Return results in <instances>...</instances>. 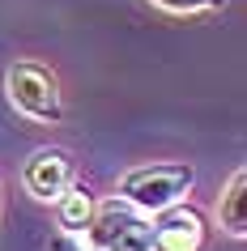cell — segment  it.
<instances>
[{"instance_id":"obj_1","label":"cell","mask_w":247,"mask_h":251,"mask_svg":"<svg viewBox=\"0 0 247 251\" xmlns=\"http://www.w3.org/2000/svg\"><path fill=\"white\" fill-rule=\"evenodd\" d=\"M196 183V171L188 162H145V166H132L128 175H119V200L132 204L137 213H158L175 209Z\"/></svg>"},{"instance_id":"obj_2","label":"cell","mask_w":247,"mask_h":251,"mask_svg":"<svg viewBox=\"0 0 247 251\" xmlns=\"http://www.w3.org/2000/svg\"><path fill=\"white\" fill-rule=\"evenodd\" d=\"M4 94H9V102H13L26 119H34V124H55V119H64L60 81H55L52 68L34 64V60H17V64L4 73Z\"/></svg>"},{"instance_id":"obj_3","label":"cell","mask_w":247,"mask_h":251,"mask_svg":"<svg viewBox=\"0 0 247 251\" xmlns=\"http://www.w3.org/2000/svg\"><path fill=\"white\" fill-rule=\"evenodd\" d=\"M85 243L94 251H149L154 247V222L124 200H111L85 222Z\"/></svg>"},{"instance_id":"obj_4","label":"cell","mask_w":247,"mask_h":251,"mask_svg":"<svg viewBox=\"0 0 247 251\" xmlns=\"http://www.w3.org/2000/svg\"><path fill=\"white\" fill-rule=\"evenodd\" d=\"M22 183L34 200H47L52 204L68 183H73V162H68L64 149H34L22 166Z\"/></svg>"},{"instance_id":"obj_5","label":"cell","mask_w":247,"mask_h":251,"mask_svg":"<svg viewBox=\"0 0 247 251\" xmlns=\"http://www.w3.org/2000/svg\"><path fill=\"white\" fill-rule=\"evenodd\" d=\"M205 247V222L196 209H175L158 213V226H154V251H200Z\"/></svg>"},{"instance_id":"obj_6","label":"cell","mask_w":247,"mask_h":251,"mask_svg":"<svg viewBox=\"0 0 247 251\" xmlns=\"http://www.w3.org/2000/svg\"><path fill=\"white\" fill-rule=\"evenodd\" d=\"M243 209H247V175L234 171L230 183H226V192H221V200H218V226L230 238H243L247 234V213Z\"/></svg>"},{"instance_id":"obj_7","label":"cell","mask_w":247,"mask_h":251,"mask_svg":"<svg viewBox=\"0 0 247 251\" xmlns=\"http://www.w3.org/2000/svg\"><path fill=\"white\" fill-rule=\"evenodd\" d=\"M55 204V217H60V230L64 234H77V230H85V222L94 217V200H90V192L85 187H77V183H68L60 196L52 200Z\"/></svg>"},{"instance_id":"obj_8","label":"cell","mask_w":247,"mask_h":251,"mask_svg":"<svg viewBox=\"0 0 247 251\" xmlns=\"http://www.w3.org/2000/svg\"><path fill=\"white\" fill-rule=\"evenodd\" d=\"M170 13H200V9H226V0H154Z\"/></svg>"},{"instance_id":"obj_9","label":"cell","mask_w":247,"mask_h":251,"mask_svg":"<svg viewBox=\"0 0 247 251\" xmlns=\"http://www.w3.org/2000/svg\"><path fill=\"white\" fill-rule=\"evenodd\" d=\"M47 251H94L90 243H85V238H77V234H64V230H60V234L52 238V247Z\"/></svg>"},{"instance_id":"obj_10","label":"cell","mask_w":247,"mask_h":251,"mask_svg":"<svg viewBox=\"0 0 247 251\" xmlns=\"http://www.w3.org/2000/svg\"><path fill=\"white\" fill-rule=\"evenodd\" d=\"M149 251H154V247H149Z\"/></svg>"}]
</instances>
